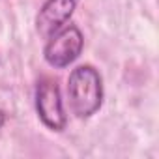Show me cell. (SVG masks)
<instances>
[{"label":"cell","instance_id":"cell-2","mask_svg":"<svg viewBox=\"0 0 159 159\" xmlns=\"http://www.w3.org/2000/svg\"><path fill=\"white\" fill-rule=\"evenodd\" d=\"M84 39L83 34L75 25L69 26H62L56 34H52L43 49V56L47 60L49 66L52 67H67L69 64H73L79 56H81Z\"/></svg>","mask_w":159,"mask_h":159},{"label":"cell","instance_id":"cell-3","mask_svg":"<svg viewBox=\"0 0 159 159\" xmlns=\"http://www.w3.org/2000/svg\"><path fill=\"white\" fill-rule=\"evenodd\" d=\"M36 111L41 122L52 129V131H62L66 129L67 118L64 112L62 98H60V88L56 81L49 77H43L36 86Z\"/></svg>","mask_w":159,"mask_h":159},{"label":"cell","instance_id":"cell-5","mask_svg":"<svg viewBox=\"0 0 159 159\" xmlns=\"http://www.w3.org/2000/svg\"><path fill=\"white\" fill-rule=\"evenodd\" d=\"M4 122H6V114H4L2 111H0V127L4 125Z\"/></svg>","mask_w":159,"mask_h":159},{"label":"cell","instance_id":"cell-4","mask_svg":"<svg viewBox=\"0 0 159 159\" xmlns=\"http://www.w3.org/2000/svg\"><path fill=\"white\" fill-rule=\"evenodd\" d=\"M77 0H47L36 17V28L41 38L49 39L73 15Z\"/></svg>","mask_w":159,"mask_h":159},{"label":"cell","instance_id":"cell-1","mask_svg":"<svg viewBox=\"0 0 159 159\" xmlns=\"http://www.w3.org/2000/svg\"><path fill=\"white\" fill-rule=\"evenodd\" d=\"M69 107L79 118H90L103 103L101 75L92 66H79L67 79Z\"/></svg>","mask_w":159,"mask_h":159}]
</instances>
